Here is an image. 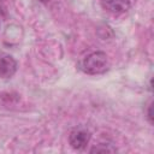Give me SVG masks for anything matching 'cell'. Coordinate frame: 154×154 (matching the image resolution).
Listing matches in <instances>:
<instances>
[{
    "label": "cell",
    "mask_w": 154,
    "mask_h": 154,
    "mask_svg": "<svg viewBox=\"0 0 154 154\" xmlns=\"http://www.w3.org/2000/svg\"><path fill=\"white\" fill-rule=\"evenodd\" d=\"M109 61L105 52L96 51L87 54L79 63V69L88 75H100L108 70Z\"/></svg>",
    "instance_id": "cell-1"
},
{
    "label": "cell",
    "mask_w": 154,
    "mask_h": 154,
    "mask_svg": "<svg viewBox=\"0 0 154 154\" xmlns=\"http://www.w3.org/2000/svg\"><path fill=\"white\" fill-rule=\"evenodd\" d=\"M91 138V132L85 126H76L70 131L69 143L75 150H83Z\"/></svg>",
    "instance_id": "cell-2"
},
{
    "label": "cell",
    "mask_w": 154,
    "mask_h": 154,
    "mask_svg": "<svg viewBox=\"0 0 154 154\" xmlns=\"http://www.w3.org/2000/svg\"><path fill=\"white\" fill-rule=\"evenodd\" d=\"M102 7L112 14H122L130 10L132 0H101Z\"/></svg>",
    "instance_id": "cell-3"
},
{
    "label": "cell",
    "mask_w": 154,
    "mask_h": 154,
    "mask_svg": "<svg viewBox=\"0 0 154 154\" xmlns=\"http://www.w3.org/2000/svg\"><path fill=\"white\" fill-rule=\"evenodd\" d=\"M17 61L10 54H0V77L11 78L17 71Z\"/></svg>",
    "instance_id": "cell-4"
},
{
    "label": "cell",
    "mask_w": 154,
    "mask_h": 154,
    "mask_svg": "<svg viewBox=\"0 0 154 154\" xmlns=\"http://www.w3.org/2000/svg\"><path fill=\"white\" fill-rule=\"evenodd\" d=\"M89 152H90V153H105V152L114 153V152H117V148L112 147V146L108 144V143H99V144L94 146L93 148H90Z\"/></svg>",
    "instance_id": "cell-5"
},
{
    "label": "cell",
    "mask_w": 154,
    "mask_h": 154,
    "mask_svg": "<svg viewBox=\"0 0 154 154\" xmlns=\"http://www.w3.org/2000/svg\"><path fill=\"white\" fill-rule=\"evenodd\" d=\"M152 107H153V102H150L148 105V111H147V119L150 124H153V116H152Z\"/></svg>",
    "instance_id": "cell-6"
}]
</instances>
